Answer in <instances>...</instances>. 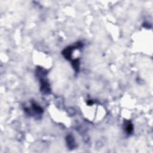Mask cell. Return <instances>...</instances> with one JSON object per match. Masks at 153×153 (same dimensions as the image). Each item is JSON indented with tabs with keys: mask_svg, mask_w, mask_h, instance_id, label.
Segmentation results:
<instances>
[{
	"mask_svg": "<svg viewBox=\"0 0 153 153\" xmlns=\"http://www.w3.org/2000/svg\"><path fill=\"white\" fill-rule=\"evenodd\" d=\"M41 81V90L44 94H48L50 92V86L48 82L42 78L40 80Z\"/></svg>",
	"mask_w": 153,
	"mask_h": 153,
	"instance_id": "obj_1",
	"label": "cell"
},
{
	"mask_svg": "<svg viewBox=\"0 0 153 153\" xmlns=\"http://www.w3.org/2000/svg\"><path fill=\"white\" fill-rule=\"evenodd\" d=\"M72 65L75 72H78L79 71V68H80V61H79V59H76L72 61Z\"/></svg>",
	"mask_w": 153,
	"mask_h": 153,
	"instance_id": "obj_4",
	"label": "cell"
},
{
	"mask_svg": "<svg viewBox=\"0 0 153 153\" xmlns=\"http://www.w3.org/2000/svg\"><path fill=\"white\" fill-rule=\"evenodd\" d=\"M81 47V44H80L79 45L78 43H77V46H72V47H67V48L63 50V55L64 56V57L66 58L67 59H71V53L74 50L75 48H77V47Z\"/></svg>",
	"mask_w": 153,
	"mask_h": 153,
	"instance_id": "obj_2",
	"label": "cell"
},
{
	"mask_svg": "<svg viewBox=\"0 0 153 153\" xmlns=\"http://www.w3.org/2000/svg\"><path fill=\"white\" fill-rule=\"evenodd\" d=\"M32 108H33V110H34V111L36 112L37 113L40 114L42 112V109L40 107V106H39L38 105H35V104H33V105H32Z\"/></svg>",
	"mask_w": 153,
	"mask_h": 153,
	"instance_id": "obj_6",
	"label": "cell"
},
{
	"mask_svg": "<svg viewBox=\"0 0 153 153\" xmlns=\"http://www.w3.org/2000/svg\"><path fill=\"white\" fill-rule=\"evenodd\" d=\"M67 141L68 146L69 147V148L72 149L75 147V141L72 136H71V135H69V136H68L67 138Z\"/></svg>",
	"mask_w": 153,
	"mask_h": 153,
	"instance_id": "obj_3",
	"label": "cell"
},
{
	"mask_svg": "<svg viewBox=\"0 0 153 153\" xmlns=\"http://www.w3.org/2000/svg\"><path fill=\"white\" fill-rule=\"evenodd\" d=\"M126 125V131L127 133H131L133 132V127L132 124L130 121H127V122Z\"/></svg>",
	"mask_w": 153,
	"mask_h": 153,
	"instance_id": "obj_5",
	"label": "cell"
}]
</instances>
